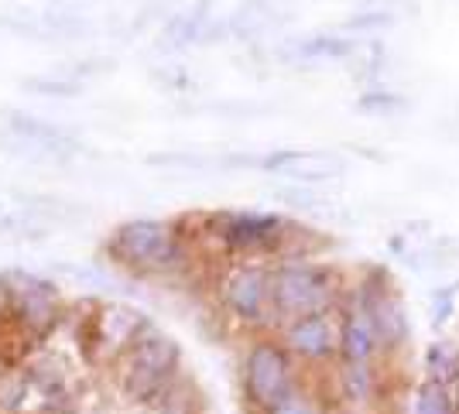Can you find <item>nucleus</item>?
Returning <instances> with one entry per match:
<instances>
[{"mask_svg":"<svg viewBox=\"0 0 459 414\" xmlns=\"http://www.w3.org/2000/svg\"><path fill=\"white\" fill-rule=\"evenodd\" d=\"M278 233H281V220L264 216V212H230V216L220 220V237L230 246H240V250L274 244Z\"/></svg>","mask_w":459,"mask_h":414,"instance_id":"0eeeda50","label":"nucleus"},{"mask_svg":"<svg viewBox=\"0 0 459 414\" xmlns=\"http://www.w3.org/2000/svg\"><path fill=\"white\" fill-rule=\"evenodd\" d=\"M223 301L230 305V312L244 322H264L271 301V278L261 267H240L233 271L223 284Z\"/></svg>","mask_w":459,"mask_h":414,"instance_id":"39448f33","label":"nucleus"},{"mask_svg":"<svg viewBox=\"0 0 459 414\" xmlns=\"http://www.w3.org/2000/svg\"><path fill=\"white\" fill-rule=\"evenodd\" d=\"M268 171H285L291 178H302V182H325V178H336L343 175V161L333 158V154H302V151H278L261 161Z\"/></svg>","mask_w":459,"mask_h":414,"instance_id":"1a4fd4ad","label":"nucleus"},{"mask_svg":"<svg viewBox=\"0 0 459 414\" xmlns=\"http://www.w3.org/2000/svg\"><path fill=\"white\" fill-rule=\"evenodd\" d=\"M110 250L134 271H165L178 257V240L172 226L161 220H131L114 233Z\"/></svg>","mask_w":459,"mask_h":414,"instance_id":"f03ea898","label":"nucleus"},{"mask_svg":"<svg viewBox=\"0 0 459 414\" xmlns=\"http://www.w3.org/2000/svg\"><path fill=\"white\" fill-rule=\"evenodd\" d=\"M11 131L21 134V137H28V141L39 144L41 151H76V141H69L62 131L41 124L35 116H24V113H14V116H11Z\"/></svg>","mask_w":459,"mask_h":414,"instance_id":"9b49d317","label":"nucleus"},{"mask_svg":"<svg viewBox=\"0 0 459 414\" xmlns=\"http://www.w3.org/2000/svg\"><path fill=\"white\" fill-rule=\"evenodd\" d=\"M357 107H360L364 113H374V116H394V113L408 110V99L398 93H381V90H374V93L360 96Z\"/></svg>","mask_w":459,"mask_h":414,"instance_id":"2eb2a0df","label":"nucleus"},{"mask_svg":"<svg viewBox=\"0 0 459 414\" xmlns=\"http://www.w3.org/2000/svg\"><path fill=\"white\" fill-rule=\"evenodd\" d=\"M274 414H312V411H308L306 404H295V401H288L285 408H278Z\"/></svg>","mask_w":459,"mask_h":414,"instance_id":"f3484780","label":"nucleus"},{"mask_svg":"<svg viewBox=\"0 0 459 414\" xmlns=\"http://www.w3.org/2000/svg\"><path fill=\"white\" fill-rule=\"evenodd\" d=\"M415 414H453L449 391L436 380H425L415 394Z\"/></svg>","mask_w":459,"mask_h":414,"instance_id":"4468645a","label":"nucleus"},{"mask_svg":"<svg viewBox=\"0 0 459 414\" xmlns=\"http://www.w3.org/2000/svg\"><path fill=\"white\" fill-rule=\"evenodd\" d=\"M360 305L374 322V332L384 349H398L408 339V312L404 301L394 295V288H367Z\"/></svg>","mask_w":459,"mask_h":414,"instance_id":"423d86ee","label":"nucleus"},{"mask_svg":"<svg viewBox=\"0 0 459 414\" xmlns=\"http://www.w3.org/2000/svg\"><path fill=\"white\" fill-rule=\"evenodd\" d=\"M377 332H374V322L367 315V308L357 301L343 319V329H340V353H343L346 363L353 367H367V359L377 353Z\"/></svg>","mask_w":459,"mask_h":414,"instance_id":"9d476101","label":"nucleus"},{"mask_svg":"<svg viewBox=\"0 0 459 414\" xmlns=\"http://www.w3.org/2000/svg\"><path fill=\"white\" fill-rule=\"evenodd\" d=\"M45 414H73V411H65V408H52V411H45Z\"/></svg>","mask_w":459,"mask_h":414,"instance_id":"a211bd4d","label":"nucleus"},{"mask_svg":"<svg viewBox=\"0 0 459 414\" xmlns=\"http://www.w3.org/2000/svg\"><path fill=\"white\" fill-rule=\"evenodd\" d=\"M178 370V346L165 336H144L131 353L124 391L134 401H154Z\"/></svg>","mask_w":459,"mask_h":414,"instance_id":"20e7f679","label":"nucleus"},{"mask_svg":"<svg viewBox=\"0 0 459 414\" xmlns=\"http://www.w3.org/2000/svg\"><path fill=\"white\" fill-rule=\"evenodd\" d=\"M333 298H336V281L325 267H316V263H288L271 278V301L278 315L291 322L329 312Z\"/></svg>","mask_w":459,"mask_h":414,"instance_id":"f257e3e1","label":"nucleus"},{"mask_svg":"<svg viewBox=\"0 0 459 414\" xmlns=\"http://www.w3.org/2000/svg\"><path fill=\"white\" fill-rule=\"evenodd\" d=\"M425 370H429V380H436V384H449V380H459V357L453 346H446V342H436L432 349H429V357H425Z\"/></svg>","mask_w":459,"mask_h":414,"instance_id":"ddd939ff","label":"nucleus"},{"mask_svg":"<svg viewBox=\"0 0 459 414\" xmlns=\"http://www.w3.org/2000/svg\"><path fill=\"white\" fill-rule=\"evenodd\" d=\"M285 336H288V349L306 359H325L340 346V336H336V329H333V322H329L325 312L295 319L288 325Z\"/></svg>","mask_w":459,"mask_h":414,"instance_id":"6e6552de","label":"nucleus"},{"mask_svg":"<svg viewBox=\"0 0 459 414\" xmlns=\"http://www.w3.org/2000/svg\"><path fill=\"white\" fill-rule=\"evenodd\" d=\"M387 24H391L387 14H360L350 21V28H387Z\"/></svg>","mask_w":459,"mask_h":414,"instance_id":"dca6fc26","label":"nucleus"},{"mask_svg":"<svg viewBox=\"0 0 459 414\" xmlns=\"http://www.w3.org/2000/svg\"><path fill=\"white\" fill-rule=\"evenodd\" d=\"M299 56L306 58H350L357 52V45L350 41V38H336V35H316V38H306V41H299V48H295Z\"/></svg>","mask_w":459,"mask_h":414,"instance_id":"f8f14e48","label":"nucleus"},{"mask_svg":"<svg viewBox=\"0 0 459 414\" xmlns=\"http://www.w3.org/2000/svg\"><path fill=\"white\" fill-rule=\"evenodd\" d=\"M244 387L261 411L274 414L291 401V363L274 342H257L244 363Z\"/></svg>","mask_w":459,"mask_h":414,"instance_id":"7ed1b4c3","label":"nucleus"}]
</instances>
